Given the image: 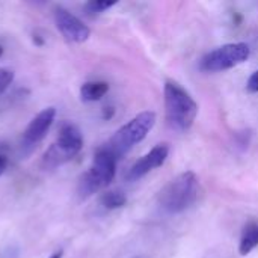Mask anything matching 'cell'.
I'll list each match as a JSON object with an SVG mask.
<instances>
[{
  "label": "cell",
  "instance_id": "cell-9",
  "mask_svg": "<svg viewBox=\"0 0 258 258\" xmlns=\"http://www.w3.org/2000/svg\"><path fill=\"white\" fill-rule=\"evenodd\" d=\"M169 156V147L168 144H159L153 147L147 154H144L135 165L128 169L127 172V180L128 181H138L147 174H150L153 169L160 168L165 165L166 159Z\"/></svg>",
  "mask_w": 258,
  "mask_h": 258
},
{
  "label": "cell",
  "instance_id": "cell-8",
  "mask_svg": "<svg viewBox=\"0 0 258 258\" xmlns=\"http://www.w3.org/2000/svg\"><path fill=\"white\" fill-rule=\"evenodd\" d=\"M54 118H56V109L50 106L42 109L29 122V125L23 133V141H21V147L26 150V153H30L47 136L48 130L54 122Z\"/></svg>",
  "mask_w": 258,
  "mask_h": 258
},
{
  "label": "cell",
  "instance_id": "cell-7",
  "mask_svg": "<svg viewBox=\"0 0 258 258\" xmlns=\"http://www.w3.org/2000/svg\"><path fill=\"white\" fill-rule=\"evenodd\" d=\"M53 17H54L57 30L62 33V36L67 41L82 44L89 39L91 29L80 18H77L74 14H71L68 9L62 8V6H56L53 11Z\"/></svg>",
  "mask_w": 258,
  "mask_h": 258
},
{
  "label": "cell",
  "instance_id": "cell-12",
  "mask_svg": "<svg viewBox=\"0 0 258 258\" xmlns=\"http://www.w3.org/2000/svg\"><path fill=\"white\" fill-rule=\"evenodd\" d=\"M100 204L106 210H118V209H122L127 204V197L121 190H109V192H104L101 195Z\"/></svg>",
  "mask_w": 258,
  "mask_h": 258
},
{
  "label": "cell",
  "instance_id": "cell-19",
  "mask_svg": "<svg viewBox=\"0 0 258 258\" xmlns=\"http://www.w3.org/2000/svg\"><path fill=\"white\" fill-rule=\"evenodd\" d=\"M2 54H3V48H2V45H0V57H2Z\"/></svg>",
  "mask_w": 258,
  "mask_h": 258
},
{
  "label": "cell",
  "instance_id": "cell-3",
  "mask_svg": "<svg viewBox=\"0 0 258 258\" xmlns=\"http://www.w3.org/2000/svg\"><path fill=\"white\" fill-rule=\"evenodd\" d=\"M157 116L153 110H145L133 116L127 124H124L104 145L116 160L122 159L135 145L142 142L148 133L154 128Z\"/></svg>",
  "mask_w": 258,
  "mask_h": 258
},
{
  "label": "cell",
  "instance_id": "cell-5",
  "mask_svg": "<svg viewBox=\"0 0 258 258\" xmlns=\"http://www.w3.org/2000/svg\"><path fill=\"white\" fill-rule=\"evenodd\" d=\"M83 148V135L80 128L73 122L60 125L56 141L44 153L42 165L45 168H57L73 157H76Z\"/></svg>",
  "mask_w": 258,
  "mask_h": 258
},
{
  "label": "cell",
  "instance_id": "cell-6",
  "mask_svg": "<svg viewBox=\"0 0 258 258\" xmlns=\"http://www.w3.org/2000/svg\"><path fill=\"white\" fill-rule=\"evenodd\" d=\"M251 57V48L246 42H230L204 54L200 68L206 73H219L245 63Z\"/></svg>",
  "mask_w": 258,
  "mask_h": 258
},
{
  "label": "cell",
  "instance_id": "cell-1",
  "mask_svg": "<svg viewBox=\"0 0 258 258\" xmlns=\"http://www.w3.org/2000/svg\"><path fill=\"white\" fill-rule=\"evenodd\" d=\"M168 125L177 132H187L198 116V103L175 80H166L163 88Z\"/></svg>",
  "mask_w": 258,
  "mask_h": 258
},
{
  "label": "cell",
  "instance_id": "cell-13",
  "mask_svg": "<svg viewBox=\"0 0 258 258\" xmlns=\"http://www.w3.org/2000/svg\"><path fill=\"white\" fill-rule=\"evenodd\" d=\"M116 2H106V0H91L85 5V11L91 15H98L110 8H113Z\"/></svg>",
  "mask_w": 258,
  "mask_h": 258
},
{
  "label": "cell",
  "instance_id": "cell-14",
  "mask_svg": "<svg viewBox=\"0 0 258 258\" xmlns=\"http://www.w3.org/2000/svg\"><path fill=\"white\" fill-rule=\"evenodd\" d=\"M14 82V71L9 68H0V97Z\"/></svg>",
  "mask_w": 258,
  "mask_h": 258
},
{
  "label": "cell",
  "instance_id": "cell-4",
  "mask_svg": "<svg viewBox=\"0 0 258 258\" xmlns=\"http://www.w3.org/2000/svg\"><path fill=\"white\" fill-rule=\"evenodd\" d=\"M116 163V157L106 147L98 148L94 154L92 165L79 180V197L85 200L94 195L95 192L107 187L115 178Z\"/></svg>",
  "mask_w": 258,
  "mask_h": 258
},
{
  "label": "cell",
  "instance_id": "cell-15",
  "mask_svg": "<svg viewBox=\"0 0 258 258\" xmlns=\"http://www.w3.org/2000/svg\"><path fill=\"white\" fill-rule=\"evenodd\" d=\"M246 91L249 94H258V70L249 76V79L246 82Z\"/></svg>",
  "mask_w": 258,
  "mask_h": 258
},
{
  "label": "cell",
  "instance_id": "cell-10",
  "mask_svg": "<svg viewBox=\"0 0 258 258\" xmlns=\"http://www.w3.org/2000/svg\"><path fill=\"white\" fill-rule=\"evenodd\" d=\"M258 246V221H249L240 234L239 240V254L248 255Z\"/></svg>",
  "mask_w": 258,
  "mask_h": 258
},
{
  "label": "cell",
  "instance_id": "cell-11",
  "mask_svg": "<svg viewBox=\"0 0 258 258\" xmlns=\"http://www.w3.org/2000/svg\"><path fill=\"white\" fill-rule=\"evenodd\" d=\"M109 92V83L104 80H91L80 86V98L85 103L100 101Z\"/></svg>",
  "mask_w": 258,
  "mask_h": 258
},
{
  "label": "cell",
  "instance_id": "cell-18",
  "mask_svg": "<svg viewBox=\"0 0 258 258\" xmlns=\"http://www.w3.org/2000/svg\"><path fill=\"white\" fill-rule=\"evenodd\" d=\"M62 255H63V251H57V252L51 254L48 258H62Z\"/></svg>",
  "mask_w": 258,
  "mask_h": 258
},
{
  "label": "cell",
  "instance_id": "cell-17",
  "mask_svg": "<svg viewBox=\"0 0 258 258\" xmlns=\"http://www.w3.org/2000/svg\"><path fill=\"white\" fill-rule=\"evenodd\" d=\"M113 113H115V109L113 107H104L103 109V118L104 119H110L113 116Z\"/></svg>",
  "mask_w": 258,
  "mask_h": 258
},
{
  "label": "cell",
  "instance_id": "cell-2",
  "mask_svg": "<svg viewBox=\"0 0 258 258\" xmlns=\"http://www.w3.org/2000/svg\"><path fill=\"white\" fill-rule=\"evenodd\" d=\"M200 194V181L195 172L186 171L172 178L157 195L160 209L169 215H178L190 209Z\"/></svg>",
  "mask_w": 258,
  "mask_h": 258
},
{
  "label": "cell",
  "instance_id": "cell-16",
  "mask_svg": "<svg viewBox=\"0 0 258 258\" xmlns=\"http://www.w3.org/2000/svg\"><path fill=\"white\" fill-rule=\"evenodd\" d=\"M8 163H9V160H8V157L3 154V153H0V175L6 171V168H8Z\"/></svg>",
  "mask_w": 258,
  "mask_h": 258
}]
</instances>
